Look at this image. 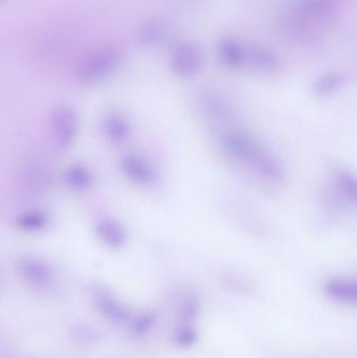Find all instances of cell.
<instances>
[{
    "instance_id": "7a4b0ae2",
    "label": "cell",
    "mask_w": 357,
    "mask_h": 358,
    "mask_svg": "<svg viewBox=\"0 0 357 358\" xmlns=\"http://www.w3.org/2000/svg\"><path fill=\"white\" fill-rule=\"evenodd\" d=\"M204 64L202 50L191 42L178 44L170 57V67L176 76L180 78H192L196 76Z\"/></svg>"
},
{
    "instance_id": "3957f363",
    "label": "cell",
    "mask_w": 357,
    "mask_h": 358,
    "mask_svg": "<svg viewBox=\"0 0 357 358\" xmlns=\"http://www.w3.org/2000/svg\"><path fill=\"white\" fill-rule=\"evenodd\" d=\"M18 274L23 280L35 286H48L54 280L52 267L44 260L32 256H23L17 261Z\"/></svg>"
},
{
    "instance_id": "5bb4252c",
    "label": "cell",
    "mask_w": 357,
    "mask_h": 358,
    "mask_svg": "<svg viewBox=\"0 0 357 358\" xmlns=\"http://www.w3.org/2000/svg\"><path fill=\"white\" fill-rule=\"evenodd\" d=\"M345 83L344 75L340 73H328L313 81L312 93L318 97H328L338 93Z\"/></svg>"
},
{
    "instance_id": "8fae6325",
    "label": "cell",
    "mask_w": 357,
    "mask_h": 358,
    "mask_svg": "<svg viewBox=\"0 0 357 358\" xmlns=\"http://www.w3.org/2000/svg\"><path fill=\"white\" fill-rule=\"evenodd\" d=\"M326 294L338 301L346 304H355L357 300V285L354 281L346 279H331L325 285Z\"/></svg>"
},
{
    "instance_id": "4fadbf2b",
    "label": "cell",
    "mask_w": 357,
    "mask_h": 358,
    "mask_svg": "<svg viewBox=\"0 0 357 358\" xmlns=\"http://www.w3.org/2000/svg\"><path fill=\"white\" fill-rule=\"evenodd\" d=\"M217 46L219 57L227 66L237 68L244 63V48L232 38L222 37Z\"/></svg>"
},
{
    "instance_id": "9c48e42d",
    "label": "cell",
    "mask_w": 357,
    "mask_h": 358,
    "mask_svg": "<svg viewBox=\"0 0 357 358\" xmlns=\"http://www.w3.org/2000/svg\"><path fill=\"white\" fill-rule=\"evenodd\" d=\"M103 133L109 142L122 144L130 135V124L123 115L119 113H109L103 120Z\"/></svg>"
},
{
    "instance_id": "44dd1931",
    "label": "cell",
    "mask_w": 357,
    "mask_h": 358,
    "mask_svg": "<svg viewBox=\"0 0 357 358\" xmlns=\"http://www.w3.org/2000/svg\"><path fill=\"white\" fill-rule=\"evenodd\" d=\"M164 32H165V28L162 23H158V22H154V23L150 24L146 30L145 34V41L147 44H156L160 41L164 37Z\"/></svg>"
},
{
    "instance_id": "8992f818",
    "label": "cell",
    "mask_w": 357,
    "mask_h": 358,
    "mask_svg": "<svg viewBox=\"0 0 357 358\" xmlns=\"http://www.w3.org/2000/svg\"><path fill=\"white\" fill-rule=\"evenodd\" d=\"M95 234L99 240L111 249H121L127 244V232L121 223L113 219H103L97 223Z\"/></svg>"
},
{
    "instance_id": "30bf717a",
    "label": "cell",
    "mask_w": 357,
    "mask_h": 358,
    "mask_svg": "<svg viewBox=\"0 0 357 358\" xmlns=\"http://www.w3.org/2000/svg\"><path fill=\"white\" fill-rule=\"evenodd\" d=\"M223 142L227 151L240 160H255L257 156L255 142L247 134L240 132L229 133L223 138Z\"/></svg>"
},
{
    "instance_id": "ac0fdd59",
    "label": "cell",
    "mask_w": 357,
    "mask_h": 358,
    "mask_svg": "<svg viewBox=\"0 0 357 358\" xmlns=\"http://www.w3.org/2000/svg\"><path fill=\"white\" fill-rule=\"evenodd\" d=\"M334 1L336 0H302L301 10L309 15H322L334 8Z\"/></svg>"
},
{
    "instance_id": "6da1fadb",
    "label": "cell",
    "mask_w": 357,
    "mask_h": 358,
    "mask_svg": "<svg viewBox=\"0 0 357 358\" xmlns=\"http://www.w3.org/2000/svg\"><path fill=\"white\" fill-rule=\"evenodd\" d=\"M78 113L70 106H60L54 109L50 120V135L60 150L72 147L78 133Z\"/></svg>"
},
{
    "instance_id": "ba28073f",
    "label": "cell",
    "mask_w": 357,
    "mask_h": 358,
    "mask_svg": "<svg viewBox=\"0 0 357 358\" xmlns=\"http://www.w3.org/2000/svg\"><path fill=\"white\" fill-rule=\"evenodd\" d=\"M63 180L68 188L76 192H86L93 187L95 178L86 164L75 162L65 169Z\"/></svg>"
},
{
    "instance_id": "277c9868",
    "label": "cell",
    "mask_w": 357,
    "mask_h": 358,
    "mask_svg": "<svg viewBox=\"0 0 357 358\" xmlns=\"http://www.w3.org/2000/svg\"><path fill=\"white\" fill-rule=\"evenodd\" d=\"M52 179L50 169L41 160H32L22 170V187L32 195L46 192L52 184Z\"/></svg>"
},
{
    "instance_id": "2e32d148",
    "label": "cell",
    "mask_w": 357,
    "mask_h": 358,
    "mask_svg": "<svg viewBox=\"0 0 357 358\" xmlns=\"http://www.w3.org/2000/svg\"><path fill=\"white\" fill-rule=\"evenodd\" d=\"M16 227L26 232H40L50 225V216L41 209H30L24 211L16 219Z\"/></svg>"
},
{
    "instance_id": "9a60e30c",
    "label": "cell",
    "mask_w": 357,
    "mask_h": 358,
    "mask_svg": "<svg viewBox=\"0 0 357 358\" xmlns=\"http://www.w3.org/2000/svg\"><path fill=\"white\" fill-rule=\"evenodd\" d=\"M255 171L271 182H281L284 178V169L281 162L271 154H261L255 158Z\"/></svg>"
},
{
    "instance_id": "e0dca14e",
    "label": "cell",
    "mask_w": 357,
    "mask_h": 358,
    "mask_svg": "<svg viewBox=\"0 0 357 358\" xmlns=\"http://www.w3.org/2000/svg\"><path fill=\"white\" fill-rule=\"evenodd\" d=\"M336 194L353 203L356 201V180L351 173L340 172L336 176Z\"/></svg>"
},
{
    "instance_id": "7402d4cb",
    "label": "cell",
    "mask_w": 357,
    "mask_h": 358,
    "mask_svg": "<svg viewBox=\"0 0 357 358\" xmlns=\"http://www.w3.org/2000/svg\"><path fill=\"white\" fill-rule=\"evenodd\" d=\"M200 306L195 299L188 298L182 302L180 307V313H182V319H192L197 315Z\"/></svg>"
},
{
    "instance_id": "5b68a950",
    "label": "cell",
    "mask_w": 357,
    "mask_h": 358,
    "mask_svg": "<svg viewBox=\"0 0 357 358\" xmlns=\"http://www.w3.org/2000/svg\"><path fill=\"white\" fill-rule=\"evenodd\" d=\"M119 166L124 175L135 184L149 186L157 179L155 169L139 156L133 154L124 156Z\"/></svg>"
},
{
    "instance_id": "7c38bea8",
    "label": "cell",
    "mask_w": 357,
    "mask_h": 358,
    "mask_svg": "<svg viewBox=\"0 0 357 358\" xmlns=\"http://www.w3.org/2000/svg\"><path fill=\"white\" fill-rule=\"evenodd\" d=\"M95 296L97 306L109 319L117 323H123L129 319V311L109 292L99 290L95 292Z\"/></svg>"
},
{
    "instance_id": "d6986e66",
    "label": "cell",
    "mask_w": 357,
    "mask_h": 358,
    "mask_svg": "<svg viewBox=\"0 0 357 358\" xmlns=\"http://www.w3.org/2000/svg\"><path fill=\"white\" fill-rule=\"evenodd\" d=\"M197 339V332L192 327H182L176 333L175 341L180 347L188 348Z\"/></svg>"
},
{
    "instance_id": "52a82bcc",
    "label": "cell",
    "mask_w": 357,
    "mask_h": 358,
    "mask_svg": "<svg viewBox=\"0 0 357 358\" xmlns=\"http://www.w3.org/2000/svg\"><path fill=\"white\" fill-rule=\"evenodd\" d=\"M244 62L255 70L271 73L279 65V58L275 52L262 46H251L244 48Z\"/></svg>"
},
{
    "instance_id": "ffe728a7",
    "label": "cell",
    "mask_w": 357,
    "mask_h": 358,
    "mask_svg": "<svg viewBox=\"0 0 357 358\" xmlns=\"http://www.w3.org/2000/svg\"><path fill=\"white\" fill-rule=\"evenodd\" d=\"M154 323H155V315L152 313H145L135 319L133 330L139 335H143L153 327Z\"/></svg>"
}]
</instances>
